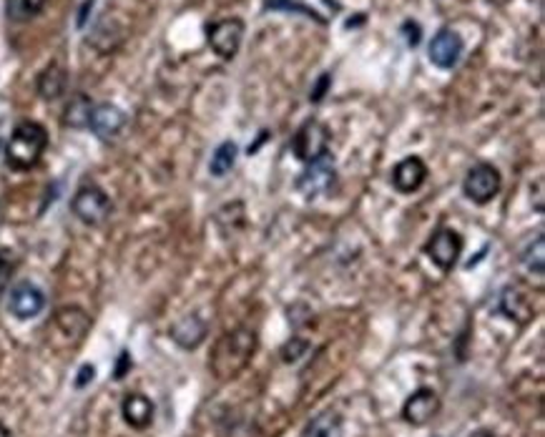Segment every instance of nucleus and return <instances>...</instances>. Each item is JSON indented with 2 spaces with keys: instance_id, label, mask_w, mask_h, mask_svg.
I'll return each instance as SVG.
<instances>
[{
  "instance_id": "1",
  "label": "nucleus",
  "mask_w": 545,
  "mask_h": 437,
  "mask_svg": "<svg viewBox=\"0 0 545 437\" xmlns=\"http://www.w3.org/2000/svg\"><path fill=\"white\" fill-rule=\"evenodd\" d=\"M257 347H259V339L254 329H231L217 339V345L211 350V360H209V370L219 383H231L249 367L251 357L257 354Z\"/></svg>"
},
{
  "instance_id": "2",
  "label": "nucleus",
  "mask_w": 545,
  "mask_h": 437,
  "mask_svg": "<svg viewBox=\"0 0 545 437\" xmlns=\"http://www.w3.org/2000/svg\"><path fill=\"white\" fill-rule=\"evenodd\" d=\"M48 146V131L35 121H21L5 143V161L15 171L34 169Z\"/></svg>"
},
{
  "instance_id": "3",
  "label": "nucleus",
  "mask_w": 545,
  "mask_h": 437,
  "mask_svg": "<svg viewBox=\"0 0 545 437\" xmlns=\"http://www.w3.org/2000/svg\"><path fill=\"white\" fill-rule=\"evenodd\" d=\"M71 211L73 217L81 218L88 227H99L111 214V199L109 194L96 184H86L78 189L73 199H71Z\"/></svg>"
},
{
  "instance_id": "4",
  "label": "nucleus",
  "mask_w": 545,
  "mask_h": 437,
  "mask_svg": "<svg viewBox=\"0 0 545 437\" xmlns=\"http://www.w3.org/2000/svg\"><path fill=\"white\" fill-rule=\"evenodd\" d=\"M502 179L501 171L488 161H478L468 169V174L462 179V194L475 201V204H488L498 197L501 191Z\"/></svg>"
},
{
  "instance_id": "5",
  "label": "nucleus",
  "mask_w": 545,
  "mask_h": 437,
  "mask_svg": "<svg viewBox=\"0 0 545 437\" xmlns=\"http://www.w3.org/2000/svg\"><path fill=\"white\" fill-rule=\"evenodd\" d=\"M335 184H337V169H335L332 156L325 153L316 161L307 164L305 171L297 179V191L305 194L307 199H316L329 194L335 189Z\"/></svg>"
},
{
  "instance_id": "6",
  "label": "nucleus",
  "mask_w": 545,
  "mask_h": 437,
  "mask_svg": "<svg viewBox=\"0 0 545 437\" xmlns=\"http://www.w3.org/2000/svg\"><path fill=\"white\" fill-rule=\"evenodd\" d=\"M292 151L299 161L312 164L319 156L329 153V129L322 121L309 119L299 126V131L292 139Z\"/></svg>"
},
{
  "instance_id": "7",
  "label": "nucleus",
  "mask_w": 545,
  "mask_h": 437,
  "mask_svg": "<svg viewBox=\"0 0 545 437\" xmlns=\"http://www.w3.org/2000/svg\"><path fill=\"white\" fill-rule=\"evenodd\" d=\"M244 31H247V25L241 18H224V21L209 25L207 41L221 61H234L239 53L241 41H244Z\"/></svg>"
},
{
  "instance_id": "8",
  "label": "nucleus",
  "mask_w": 545,
  "mask_h": 437,
  "mask_svg": "<svg viewBox=\"0 0 545 437\" xmlns=\"http://www.w3.org/2000/svg\"><path fill=\"white\" fill-rule=\"evenodd\" d=\"M88 329H91V315L81 306H61L55 309L54 315V332L55 337L63 339L66 347H76L81 345V339L86 337Z\"/></svg>"
},
{
  "instance_id": "9",
  "label": "nucleus",
  "mask_w": 545,
  "mask_h": 437,
  "mask_svg": "<svg viewBox=\"0 0 545 437\" xmlns=\"http://www.w3.org/2000/svg\"><path fill=\"white\" fill-rule=\"evenodd\" d=\"M425 254L433 259L437 269H443V272H450L455 264H458L460 254H462V237H460L455 229H437L430 241H427Z\"/></svg>"
},
{
  "instance_id": "10",
  "label": "nucleus",
  "mask_w": 545,
  "mask_h": 437,
  "mask_svg": "<svg viewBox=\"0 0 545 437\" xmlns=\"http://www.w3.org/2000/svg\"><path fill=\"white\" fill-rule=\"evenodd\" d=\"M462 51H465V44L453 28H440L433 41H430V48H427V55H430V63L443 71H450L460 63L462 58Z\"/></svg>"
},
{
  "instance_id": "11",
  "label": "nucleus",
  "mask_w": 545,
  "mask_h": 437,
  "mask_svg": "<svg viewBox=\"0 0 545 437\" xmlns=\"http://www.w3.org/2000/svg\"><path fill=\"white\" fill-rule=\"evenodd\" d=\"M440 394L435 390H430V387H420V390H414L403 404V420L404 422H410V425H427L433 417L440 413Z\"/></svg>"
},
{
  "instance_id": "12",
  "label": "nucleus",
  "mask_w": 545,
  "mask_h": 437,
  "mask_svg": "<svg viewBox=\"0 0 545 437\" xmlns=\"http://www.w3.org/2000/svg\"><path fill=\"white\" fill-rule=\"evenodd\" d=\"M45 295L31 282H21L13 286L11 296H8V312L18 319H34L44 312Z\"/></svg>"
},
{
  "instance_id": "13",
  "label": "nucleus",
  "mask_w": 545,
  "mask_h": 437,
  "mask_svg": "<svg viewBox=\"0 0 545 437\" xmlns=\"http://www.w3.org/2000/svg\"><path fill=\"white\" fill-rule=\"evenodd\" d=\"M123 126H126V113L119 106H113V103H99V106H93V111H91L88 129L96 133L99 139H103V141L116 139Z\"/></svg>"
},
{
  "instance_id": "14",
  "label": "nucleus",
  "mask_w": 545,
  "mask_h": 437,
  "mask_svg": "<svg viewBox=\"0 0 545 437\" xmlns=\"http://www.w3.org/2000/svg\"><path fill=\"white\" fill-rule=\"evenodd\" d=\"M393 186L400 194H414L427 179V164L420 156H407L393 169Z\"/></svg>"
},
{
  "instance_id": "15",
  "label": "nucleus",
  "mask_w": 545,
  "mask_h": 437,
  "mask_svg": "<svg viewBox=\"0 0 545 437\" xmlns=\"http://www.w3.org/2000/svg\"><path fill=\"white\" fill-rule=\"evenodd\" d=\"M501 312L518 325H528L535 315V306L523 286L508 285L501 295Z\"/></svg>"
},
{
  "instance_id": "16",
  "label": "nucleus",
  "mask_w": 545,
  "mask_h": 437,
  "mask_svg": "<svg viewBox=\"0 0 545 437\" xmlns=\"http://www.w3.org/2000/svg\"><path fill=\"white\" fill-rule=\"evenodd\" d=\"M169 335L181 350H197L199 345L204 342V337H207V322L199 317L197 312H191V315L176 319L171 329H169Z\"/></svg>"
},
{
  "instance_id": "17",
  "label": "nucleus",
  "mask_w": 545,
  "mask_h": 437,
  "mask_svg": "<svg viewBox=\"0 0 545 437\" xmlns=\"http://www.w3.org/2000/svg\"><path fill=\"white\" fill-rule=\"evenodd\" d=\"M121 415L126 420V425L133 427V430H146L153 420V403L146 394H126L123 404H121Z\"/></svg>"
},
{
  "instance_id": "18",
  "label": "nucleus",
  "mask_w": 545,
  "mask_h": 437,
  "mask_svg": "<svg viewBox=\"0 0 545 437\" xmlns=\"http://www.w3.org/2000/svg\"><path fill=\"white\" fill-rule=\"evenodd\" d=\"M66 83H68L66 68L61 66V63H51V66L45 68L44 73L38 76V96L45 101L61 99L63 91H66Z\"/></svg>"
},
{
  "instance_id": "19",
  "label": "nucleus",
  "mask_w": 545,
  "mask_h": 437,
  "mask_svg": "<svg viewBox=\"0 0 545 437\" xmlns=\"http://www.w3.org/2000/svg\"><path fill=\"white\" fill-rule=\"evenodd\" d=\"M521 262H523L525 272L530 274V277H538V279H543L545 274V239L543 234H538L535 241H530L528 247H525L523 257H521Z\"/></svg>"
},
{
  "instance_id": "20",
  "label": "nucleus",
  "mask_w": 545,
  "mask_h": 437,
  "mask_svg": "<svg viewBox=\"0 0 545 437\" xmlns=\"http://www.w3.org/2000/svg\"><path fill=\"white\" fill-rule=\"evenodd\" d=\"M342 430H345L342 415L329 410V413H322V415L312 420V425L307 427L305 437H342Z\"/></svg>"
},
{
  "instance_id": "21",
  "label": "nucleus",
  "mask_w": 545,
  "mask_h": 437,
  "mask_svg": "<svg viewBox=\"0 0 545 437\" xmlns=\"http://www.w3.org/2000/svg\"><path fill=\"white\" fill-rule=\"evenodd\" d=\"M91 111H93L91 99L88 96H76V99L68 101L66 111H63V123L71 126V129H86Z\"/></svg>"
},
{
  "instance_id": "22",
  "label": "nucleus",
  "mask_w": 545,
  "mask_h": 437,
  "mask_svg": "<svg viewBox=\"0 0 545 437\" xmlns=\"http://www.w3.org/2000/svg\"><path fill=\"white\" fill-rule=\"evenodd\" d=\"M237 156H239V146L234 141H224L219 146L214 156H211V164H209V171L211 176H227L237 164Z\"/></svg>"
},
{
  "instance_id": "23",
  "label": "nucleus",
  "mask_w": 545,
  "mask_h": 437,
  "mask_svg": "<svg viewBox=\"0 0 545 437\" xmlns=\"http://www.w3.org/2000/svg\"><path fill=\"white\" fill-rule=\"evenodd\" d=\"M45 8V0H5V13L15 23L34 21Z\"/></svg>"
},
{
  "instance_id": "24",
  "label": "nucleus",
  "mask_w": 545,
  "mask_h": 437,
  "mask_svg": "<svg viewBox=\"0 0 545 437\" xmlns=\"http://www.w3.org/2000/svg\"><path fill=\"white\" fill-rule=\"evenodd\" d=\"M307 352H309V342L302 337H295L289 339V342L282 347V360L287 362V364H295V362H299L302 357H305Z\"/></svg>"
},
{
  "instance_id": "25",
  "label": "nucleus",
  "mask_w": 545,
  "mask_h": 437,
  "mask_svg": "<svg viewBox=\"0 0 545 437\" xmlns=\"http://www.w3.org/2000/svg\"><path fill=\"white\" fill-rule=\"evenodd\" d=\"M13 274V262L8 254L0 252V292L5 289V285H8V279H11Z\"/></svg>"
},
{
  "instance_id": "26",
  "label": "nucleus",
  "mask_w": 545,
  "mask_h": 437,
  "mask_svg": "<svg viewBox=\"0 0 545 437\" xmlns=\"http://www.w3.org/2000/svg\"><path fill=\"white\" fill-rule=\"evenodd\" d=\"M403 31L407 34V45H410V48H414V45L420 44V25H417V23L407 21L403 25Z\"/></svg>"
},
{
  "instance_id": "27",
  "label": "nucleus",
  "mask_w": 545,
  "mask_h": 437,
  "mask_svg": "<svg viewBox=\"0 0 545 437\" xmlns=\"http://www.w3.org/2000/svg\"><path fill=\"white\" fill-rule=\"evenodd\" d=\"M327 86H329V76L325 73V76L319 78V86H316L315 91L309 93V101H312V103H319V101H322V96H325V91H327Z\"/></svg>"
},
{
  "instance_id": "28",
  "label": "nucleus",
  "mask_w": 545,
  "mask_h": 437,
  "mask_svg": "<svg viewBox=\"0 0 545 437\" xmlns=\"http://www.w3.org/2000/svg\"><path fill=\"white\" fill-rule=\"evenodd\" d=\"M93 374H96V370L91 367V364H86L83 370L78 372V380H76V387H86L91 380H93Z\"/></svg>"
},
{
  "instance_id": "29",
  "label": "nucleus",
  "mask_w": 545,
  "mask_h": 437,
  "mask_svg": "<svg viewBox=\"0 0 545 437\" xmlns=\"http://www.w3.org/2000/svg\"><path fill=\"white\" fill-rule=\"evenodd\" d=\"M292 0H262L264 11H287Z\"/></svg>"
},
{
  "instance_id": "30",
  "label": "nucleus",
  "mask_w": 545,
  "mask_h": 437,
  "mask_svg": "<svg viewBox=\"0 0 545 437\" xmlns=\"http://www.w3.org/2000/svg\"><path fill=\"white\" fill-rule=\"evenodd\" d=\"M126 370H129V352H121L119 367H116V377H121Z\"/></svg>"
},
{
  "instance_id": "31",
  "label": "nucleus",
  "mask_w": 545,
  "mask_h": 437,
  "mask_svg": "<svg viewBox=\"0 0 545 437\" xmlns=\"http://www.w3.org/2000/svg\"><path fill=\"white\" fill-rule=\"evenodd\" d=\"M470 437H495V435H492L491 430H475Z\"/></svg>"
},
{
  "instance_id": "32",
  "label": "nucleus",
  "mask_w": 545,
  "mask_h": 437,
  "mask_svg": "<svg viewBox=\"0 0 545 437\" xmlns=\"http://www.w3.org/2000/svg\"><path fill=\"white\" fill-rule=\"evenodd\" d=\"M0 437H13V432L5 425H0Z\"/></svg>"
}]
</instances>
